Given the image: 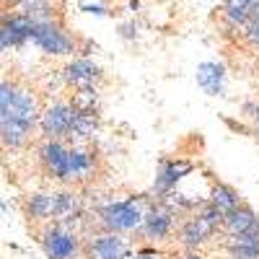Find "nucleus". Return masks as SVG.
Instances as JSON below:
<instances>
[{
	"label": "nucleus",
	"mask_w": 259,
	"mask_h": 259,
	"mask_svg": "<svg viewBox=\"0 0 259 259\" xmlns=\"http://www.w3.org/2000/svg\"><path fill=\"white\" fill-rule=\"evenodd\" d=\"M39 122V104L34 94L16 80H0V145L24 148Z\"/></svg>",
	"instance_id": "1"
},
{
	"label": "nucleus",
	"mask_w": 259,
	"mask_h": 259,
	"mask_svg": "<svg viewBox=\"0 0 259 259\" xmlns=\"http://www.w3.org/2000/svg\"><path fill=\"white\" fill-rule=\"evenodd\" d=\"M29 39L39 50H45L50 55H70V52H75V39L68 34V29H65L57 18L31 21Z\"/></svg>",
	"instance_id": "2"
},
{
	"label": "nucleus",
	"mask_w": 259,
	"mask_h": 259,
	"mask_svg": "<svg viewBox=\"0 0 259 259\" xmlns=\"http://www.w3.org/2000/svg\"><path fill=\"white\" fill-rule=\"evenodd\" d=\"M101 226L109 233L119 231H135L143 223V207L135 200H124V202H112L99 210Z\"/></svg>",
	"instance_id": "3"
},
{
	"label": "nucleus",
	"mask_w": 259,
	"mask_h": 259,
	"mask_svg": "<svg viewBox=\"0 0 259 259\" xmlns=\"http://www.w3.org/2000/svg\"><path fill=\"white\" fill-rule=\"evenodd\" d=\"M41 246H45V254L50 259H73L78 254V236L65 228L60 223L47 226V231L41 233Z\"/></svg>",
	"instance_id": "4"
},
{
	"label": "nucleus",
	"mask_w": 259,
	"mask_h": 259,
	"mask_svg": "<svg viewBox=\"0 0 259 259\" xmlns=\"http://www.w3.org/2000/svg\"><path fill=\"white\" fill-rule=\"evenodd\" d=\"M70 122H73V109L68 101H55L45 114H39V127L47 140H65L70 138Z\"/></svg>",
	"instance_id": "5"
},
{
	"label": "nucleus",
	"mask_w": 259,
	"mask_h": 259,
	"mask_svg": "<svg viewBox=\"0 0 259 259\" xmlns=\"http://www.w3.org/2000/svg\"><path fill=\"white\" fill-rule=\"evenodd\" d=\"M39 161H41V168H45L47 177L68 184L70 148L65 145L62 140H47L45 145H41V150H39Z\"/></svg>",
	"instance_id": "6"
},
{
	"label": "nucleus",
	"mask_w": 259,
	"mask_h": 259,
	"mask_svg": "<svg viewBox=\"0 0 259 259\" xmlns=\"http://www.w3.org/2000/svg\"><path fill=\"white\" fill-rule=\"evenodd\" d=\"M174 223H177V212L171 205L161 202L156 207H150L148 212H143V231L148 239H153V241H161L166 239V236H171V231H174Z\"/></svg>",
	"instance_id": "7"
},
{
	"label": "nucleus",
	"mask_w": 259,
	"mask_h": 259,
	"mask_svg": "<svg viewBox=\"0 0 259 259\" xmlns=\"http://www.w3.org/2000/svg\"><path fill=\"white\" fill-rule=\"evenodd\" d=\"M223 228L228 233H259V218L249 205H236L223 212Z\"/></svg>",
	"instance_id": "8"
},
{
	"label": "nucleus",
	"mask_w": 259,
	"mask_h": 259,
	"mask_svg": "<svg viewBox=\"0 0 259 259\" xmlns=\"http://www.w3.org/2000/svg\"><path fill=\"white\" fill-rule=\"evenodd\" d=\"M91 259H127V244L117 233H101L89 241Z\"/></svg>",
	"instance_id": "9"
},
{
	"label": "nucleus",
	"mask_w": 259,
	"mask_h": 259,
	"mask_svg": "<svg viewBox=\"0 0 259 259\" xmlns=\"http://www.w3.org/2000/svg\"><path fill=\"white\" fill-rule=\"evenodd\" d=\"M192 171V163L187 161H161V168H158V174H156V194L158 197H166V194L177 187V182L182 177H187Z\"/></svg>",
	"instance_id": "10"
},
{
	"label": "nucleus",
	"mask_w": 259,
	"mask_h": 259,
	"mask_svg": "<svg viewBox=\"0 0 259 259\" xmlns=\"http://www.w3.org/2000/svg\"><path fill=\"white\" fill-rule=\"evenodd\" d=\"M101 78L99 65H94L91 60H75L65 68V80H68L73 89H94V83Z\"/></svg>",
	"instance_id": "11"
},
{
	"label": "nucleus",
	"mask_w": 259,
	"mask_h": 259,
	"mask_svg": "<svg viewBox=\"0 0 259 259\" xmlns=\"http://www.w3.org/2000/svg\"><path fill=\"white\" fill-rule=\"evenodd\" d=\"M231 259H259V233H228Z\"/></svg>",
	"instance_id": "12"
},
{
	"label": "nucleus",
	"mask_w": 259,
	"mask_h": 259,
	"mask_svg": "<svg viewBox=\"0 0 259 259\" xmlns=\"http://www.w3.org/2000/svg\"><path fill=\"white\" fill-rule=\"evenodd\" d=\"M223 78H226V70L218 62H202L197 68V83L210 96H218L223 91Z\"/></svg>",
	"instance_id": "13"
},
{
	"label": "nucleus",
	"mask_w": 259,
	"mask_h": 259,
	"mask_svg": "<svg viewBox=\"0 0 259 259\" xmlns=\"http://www.w3.org/2000/svg\"><path fill=\"white\" fill-rule=\"evenodd\" d=\"M254 6V0H226L223 3V21L231 31H241L244 21L249 18V11Z\"/></svg>",
	"instance_id": "14"
},
{
	"label": "nucleus",
	"mask_w": 259,
	"mask_h": 259,
	"mask_svg": "<svg viewBox=\"0 0 259 259\" xmlns=\"http://www.w3.org/2000/svg\"><path fill=\"white\" fill-rule=\"evenodd\" d=\"M18 13H24L31 21L39 18H57L55 16V0H13Z\"/></svg>",
	"instance_id": "15"
},
{
	"label": "nucleus",
	"mask_w": 259,
	"mask_h": 259,
	"mask_svg": "<svg viewBox=\"0 0 259 259\" xmlns=\"http://www.w3.org/2000/svg\"><path fill=\"white\" fill-rule=\"evenodd\" d=\"M241 200H239V192H236L233 187H228V184H215L212 187V194H210V205H215L221 212H228L231 207H236Z\"/></svg>",
	"instance_id": "16"
},
{
	"label": "nucleus",
	"mask_w": 259,
	"mask_h": 259,
	"mask_svg": "<svg viewBox=\"0 0 259 259\" xmlns=\"http://www.w3.org/2000/svg\"><path fill=\"white\" fill-rule=\"evenodd\" d=\"M241 34L246 36V41H249L254 50H259V0L251 6L249 18L244 21V26H241Z\"/></svg>",
	"instance_id": "17"
},
{
	"label": "nucleus",
	"mask_w": 259,
	"mask_h": 259,
	"mask_svg": "<svg viewBox=\"0 0 259 259\" xmlns=\"http://www.w3.org/2000/svg\"><path fill=\"white\" fill-rule=\"evenodd\" d=\"M127 259H161V256H158V254H145V251H143V254H135V256H127Z\"/></svg>",
	"instance_id": "18"
},
{
	"label": "nucleus",
	"mask_w": 259,
	"mask_h": 259,
	"mask_svg": "<svg viewBox=\"0 0 259 259\" xmlns=\"http://www.w3.org/2000/svg\"><path fill=\"white\" fill-rule=\"evenodd\" d=\"M251 109H254V127H256V135H259V106H251Z\"/></svg>",
	"instance_id": "19"
},
{
	"label": "nucleus",
	"mask_w": 259,
	"mask_h": 259,
	"mask_svg": "<svg viewBox=\"0 0 259 259\" xmlns=\"http://www.w3.org/2000/svg\"><path fill=\"white\" fill-rule=\"evenodd\" d=\"M184 259H202V256H200V254H187Z\"/></svg>",
	"instance_id": "20"
},
{
	"label": "nucleus",
	"mask_w": 259,
	"mask_h": 259,
	"mask_svg": "<svg viewBox=\"0 0 259 259\" xmlns=\"http://www.w3.org/2000/svg\"><path fill=\"white\" fill-rule=\"evenodd\" d=\"M13 3V0H0V6H11Z\"/></svg>",
	"instance_id": "21"
},
{
	"label": "nucleus",
	"mask_w": 259,
	"mask_h": 259,
	"mask_svg": "<svg viewBox=\"0 0 259 259\" xmlns=\"http://www.w3.org/2000/svg\"><path fill=\"white\" fill-rule=\"evenodd\" d=\"M254 3H256V0H254Z\"/></svg>",
	"instance_id": "22"
}]
</instances>
